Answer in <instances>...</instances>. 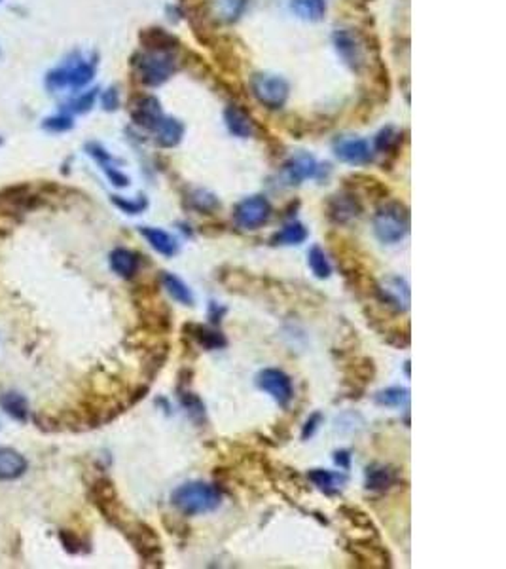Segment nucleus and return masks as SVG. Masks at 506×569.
Returning a JSON list of instances; mask_svg holds the SVG:
<instances>
[{"mask_svg":"<svg viewBox=\"0 0 506 569\" xmlns=\"http://www.w3.org/2000/svg\"><path fill=\"white\" fill-rule=\"evenodd\" d=\"M324 211H326V219L332 224H338V226H345L349 222L357 221L358 216L363 214V203H360V198L355 196V194L345 192L343 194H334L330 196L324 205Z\"/></svg>","mask_w":506,"mask_h":569,"instance_id":"obj_12","label":"nucleus"},{"mask_svg":"<svg viewBox=\"0 0 506 569\" xmlns=\"http://www.w3.org/2000/svg\"><path fill=\"white\" fill-rule=\"evenodd\" d=\"M42 194H35L30 190V186H8L4 190H0V219L2 221L15 219L17 214L38 209L42 205Z\"/></svg>","mask_w":506,"mask_h":569,"instance_id":"obj_6","label":"nucleus"},{"mask_svg":"<svg viewBox=\"0 0 506 569\" xmlns=\"http://www.w3.org/2000/svg\"><path fill=\"white\" fill-rule=\"evenodd\" d=\"M141 40L148 48V50H173L177 44V38L167 35L164 28H148L141 35Z\"/></svg>","mask_w":506,"mask_h":569,"instance_id":"obj_36","label":"nucleus"},{"mask_svg":"<svg viewBox=\"0 0 506 569\" xmlns=\"http://www.w3.org/2000/svg\"><path fill=\"white\" fill-rule=\"evenodd\" d=\"M250 90L268 108H281L288 97V84L273 74H254L250 80Z\"/></svg>","mask_w":506,"mask_h":569,"instance_id":"obj_10","label":"nucleus"},{"mask_svg":"<svg viewBox=\"0 0 506 569\" xmlns=\"http://www.w3.org/2000/svg\"><path fill=\"white\" fill-rule=\"evenodd\" d=\"M307 478L317 490H321L326 495L340 493L343 490V486L349 482V477L345 473H334V470L328 469H311L307 473Z\"/></svg>","mask_w":506,"mask_h":569,"instance_id":"obj_20","label":"nucleus"},{"mask_svg":"<svg viewBox=\"0 0 506 569\" xmlns=\"http://www.w3.org/2000/svg\"><path fill=\"white\" fill-rule=\"evenodd\" d=\"M110 199H112V203H114L118 209H121L123 213H128V214L143 213L144 209L148 207V201H146L144 196H141V199H135V201H133V199L121 198V196H112Z\"/></svg>","mask_w":506,"mask_h":569,"instance_id":"obj_41","label":"nucleus"},{"mask_svg":"<svg viewBox=\"0 0 506 569\" xmlns=\"http://www.w3.org/2000/svg\"><path fill=\"white\" fill-rule=\"evenodd\" d=\"M118 105H120L118 92H116L114 87H110V90L105 93V97H103V107L107 108V110H114V108H118Z\"/></svg>","mask_w":506,"mask_h":569,"instance_id":"obj_49","label":"nucleus"},{"mask_svg":"<svg viewBox=\"0 0 506 569\" xmlns=\"http://www.w3.org/2000/svg\"><path fill=\"white\" fill-rule=\"evenodd\" d=\"M319 165L313 158L307 154H299V156L288 160L283 167V175H285L288 185H302L306 178H311L317 175Z\"/></svg>","mask_w":506,"mask_h":569,"instance_id":"obj_18","label":"nucleus"},{"mask_svg":"<svg viewBox=\"0 0 506 569\" xmlns=\"http://www.w3.org/2000/svg\"><path fill=\"white\" fill-rule=\"evenodd\" d=\"M322 420H324V416H322L321 412L311 414L309 420L306 421V425L302 427V441H309V439L317 433V429L321 427Z\"/></svg>","mask_w":506,"mask_h":569,"instance_id":"obj_45","label":"nucleus"},{"mask_svg":"<svg viewBox=\"0 0 506 569\" xmlns=\"http://www.w3.org/2000/svg\"><path fill=\"white\" fill-rule=\"evenodd\" d=\"M192 377H193V370L192 368H182L179 372V382H177V389H188L190 387V384H192Z\"/></svg>","mask_w":506,"mask_h":569,"instance_id":"obj_51","label":"nucleus"},{"mask_svg":"<svg viewBox=\"0 0 506 569\" xmlns=\"http://www.w3.org/2000/svg\"><path fill=\"white\" fill-rule=\"evenodd\" d=\"M64 72V82H67V85H71V87H84V85L89 82V80L93 78V72H95V69H93V65L86 63V61H78L76 65H72V67H61Z\"/></svg>","mask_w":506,"mask_h":569,"instance_id":"obj_32","label":"nucleus"},{"mask_svg":"<svg viewBox=\"0 0 506 569\" xmlns=\"http://www.w3.org/2000/svg\"><path fill=\"white\" fill-rule=\"evenodd\" d=\"M410 232V209L402 201H385L374 216V234L385 245L402 241Z\"/></svg>","mask_w":506,"mask_h":569,"instance_id":"obj_3","label":"nucleus"},{"mask_svg":"<svg viewBox=\"0 0 506 569\" xmlns=\"http://www.w3.org/2000/svg\"><path fill=\"white\" fill-rule=\"evenodd\" d=\"M399 477L389 465H372L366 469V490L385 493L396 484Z\"/></svg>","mask_w":506,"mask_h":569,"instance_id":"obj_21","label":"nucleus"},{"mask_svg":"<svg viewBox=\"0 0 506 569\" xmlns=\"http://www.w3.org/2000/svg\"><path fill=\"white\" fill-rule=\"evenodd\" d=\"M334 42L340 56L345 59V63H349L353 69H358V65L363 63V53L355 36L351 35L349 31H338L334 35Z\"/></svg>","mask_w":506,"mask_h":569,"instance_id":"obj_26","label":"nucleus"},{"mask_svg":"<svg viewBox=\"0 0 506 569\" xmlns=\"http://www.w3.org/2000/svg\"><path fill=\"white\" fill-rule=\"evenodd\" d=\"M338 160L349 165H366L372 162L370 144L363 139H340L334 142Z\"/></svg>","mask_w":506,"mask_h":569,"instance_id":"obj_14","label":"nucleus"},{"mask_svg":"<svg viewBox=\"0 0 506 569\" xmlns=\"http://www.w3.org/2000/svg\"><path fill=\"white\" fill-rule=\"evenodd\" d=\"M214 15L222 22H236L247 6V0H211Z\"/></svg>","mask_w":506,"mask_h":569,"instance_id":"obj_34","label":"nucleus"},{"mask_svg":"<svg viewBox=\"0 0 506 569\" xmlns=\"http://www.w3.org/2000/svg\"><path fill=\"white\" fill-rule=\"evenodd\" d=\"M108 260H110L112 271L123 279H133L141 268V255H137L135 250L125 249V247H118L112 250Z\"/></svg>","mask_w":506,"mask_h":569,"instance_id":"obj_19","label":"nucleus"},{"mask_svg":"<svg viewBox=\"0 0 506 569\" xmlns=\"http://www.w3.org/2000/svg\"><path fill=\"white\" fill-rule=\"evenodd\" d=\"M226 312H228V309L224 306H220V304H216V302H211V304H209V319H211L213 325H220Z\"/></svg>","mask_w":506,"mask_h":569,"instance_id":"obj_47","label":"nucleus"},{"mask_svg":"<svg viewBox=\"0 0 506 569\" xmlns=\"http://www.w3.org/2000/svg\"><path fill=\"white\" fill-rule=\"evenodd\" d=\"M89 499L91 503L97 507V511L105 516L107 522H110L112 526L120 527L125 520L129 518L128 511L121 505L120 498H118V491H116L114 482L110 478L103 477L97 478L89 488Z\"/></svg>","mask_w":506,"mask_h":569,"instance_id":"obj_5","label":"nucleus"},{"mask_svg":"<svg viewBox=\"0 0 506 569\" xmlns=\"http://www.w3.org/2000/svg\"><path fill=\"white\" fill-rule=\"evenodd\" d=\"M188 203L192 209H195L198 213H214L216 209H220V201L214 194L207 192V190H193L188 198Z\"/></svg>","mask_w":506,"mask_h":569,"instance_id":"obj_37","label":"nucleus"},{"mask_svg":"<svg viewBox=\"0 0 506 569\" xmlns=\"http://www.w3.org/2000/svg\"><path fill=\"white\" fill-rule=\"evenodd\" d=\"M162 118H164V114H162L159 103L154 97H144L133 108V120L143 128L154 129Z\"/></svg>","mask_w":506,"mask_h":569,"instance_id":"obj_24","label":"nucleus"},{"mask_svg":"<svg viewBox=\"0 0 506 569\" xmlns=\"http://www.w3.org/2000/svg\"><path fill=\"white\" fill-rule=\"evenodd\" d=\"M340 514L343 520H347L351 526L357 527V529H368L370 534H378V529L374 526V520L370 518L368 512H364L363 509L353 505H342L340 507Z\"/></svg>","mask_w":506,"mask_h":569,"instance_id":"obj_33","label":"nucleus"},{"mask_svg":"<svg viewBox=\"0 0 506 569\" xmlns=\"http://www.w3.org/2000/svg\"><path fill=\"white\" fill-rule=\"evenodd\" d=\"M400 144V133H396L392 128H385L383 131H379V135L376 137V148L383 154H389L392 150H396Z\"/></svg>","mask_w":506,"mask_h":569,"instance_id":"obj_40","label":"nucleus"},{"mask_svg":"<svg viewBox=\"0 0 506 569\" xmlns=\"http://www.w3.org/2000/svg\"><path fill=\"white\" fill-rule=\"evenodd\" d=\"M378 374L376 363L372 357H355L345 368H343V376H345V389L349 393L351 398H358L366 389V385L374 382V377Z\"/></svg>","mask_w":506,"mask_h":569,"instance_id":"obj_11","label":"nucleus"},{"mask_svg":"<svg viewBox=\"0 0 506 569\" xmlns=\"http://www.w3.org/2000/svg\"><path fill=\"white\" fill-rule=\"evenodd\" d=\"M309 237V232L307 228L302 224V222H290L286 224L283 230H279L277 234L271 235L270 243L271 245H299L304 243Z\"/></svg>","mask_w":506,"mask_h":569,"instance_id":"obj_27","label":"nucleus"},{"mask_svg":"<svg viewBox=\"0 0 506 569\" xmlns=\"http://www.w3.org/2000/svg\"><path fill=\"white\" fill-rule=\"evenodd\" d=\"M139 232H141V235L150 243V247L156 250L157 255L167 256V258H173V256L179 255L180 243L169 232H165L162 228L152 226H141Z\"/></svg>","mask_w":506,"mask_h":569,"instance_id":"obj_16","label":"nucleus"},{"mask_svg":"<svg viewBox=\"0 0 506 569\" xmlns=\"http://www.w3.org/2000/svg\"><path fill=\"white\" fill-rule=\"evenodd\" d=\"M0 406L4 408V412L8 416H12L17 421H27L29 420V405H27V398L23 397L21 393H4L0 395Z\"/></svg>","mask_w":506,"mask_h":569,"instance_id":"obj_28","label":"nucleus"},{"mask_svg":"<svg viewBox=\"0 0 506 569\" xmlns=\"http://www.w3.org/2000/svg\"><path fill=\"white\" fill-rule=\"evenodd\" d=\"M307 264H309V270L313 271V275L317 279H328L332 275V266L330 260L324 255V249L319 245H313L309 253H307Z\"/></svg>","mask_w":506,"mask_h":569,"instance_id":"obj_35","label":"nucleus"},{"mask_svg":"<svg viewBox=\"0 0 506 569\" xmlns=\"http://www.w3.org/2000/svg\"><path fill=\"white\" fill-rule=\"evenodd\" d=\"M404 372H406V376L410 377V361H406V363H404Z\"/></svg>","mask_w":506,"mask_h":569,"instance_id":"obj_52","label":"nucleus"},{"mask_svg":"<svg viewBox=\"0 0 506 569\" xmlns=\"http://www.w3.org/2000/svg\"><path fill=\"white\" fill-rule=\"evenodd\" d=\"M345 190L355 196L364 194L368 199H387V186L383 182H379L378 178L372 177V175H351L345 178Z\"/></svg>","mask_w":506,"mask_h":569,"instance_id":"obj_15","label":"nucleus"},{"mask_svg":"<svg viewBox=\"0 0 506 569\" xmlns=\"http://www.w3.org/2000/svg\"><path fill=\"white\" fill-rule=\"evenodd\" d=\"M177 393H179L180 405H182V408H186V412L192 416V420H205V405L195 393H192L190 389H177Z\"/></svg>","mask_w":506,"mask_h":569,"instance_id":"obj_38","label":"nucleus"},{"mask_svg":"<svg viewBox=\"0 0 506 569\" xmlns=\"http://www.w3.org/2000/svg\"><path fill=\"white\" fill-rule=\"evenodd\" d=\"M162 522H164L165 529L169 532L171 535H177L180 539H186L190 535V526L182 516H177V514H164L162 516Z\"/></svg>","mask_w":506,"mask_h":569,"instance_id":"obj_39","label":"nucleus"},{"mask_svg":"<svg viewBox=\"0 0 506 569\" xmlns=\"http://www.w3.org/2000/svg\"><path fill=\"white\" fill-rule=\"evenodd\" d=\"M334 463L340 469L347 470L351 467V454L347 450H338L334 452Z\"/></svg>","mask_w":506,"mask_h":569,"instance_id":"obj_50","label":"nucleus"},{"mask_svg":"<svg viewBox=\"0 0 506 569\" xmlns=\"http://www.w3.org/2000/svg\"><path fill=\"white\" fill-rule=\"evenodd\" d=\"M29 463L17 450L0 448V482H12L27 473Z\"/></svg>","mask_w":506,"mask_h":569,"instance_id":"obj_17","label":"nucleus"},{"mask_svg":"<svg viewBox=\"0 0 506 569\" xmlns=\"http://www.w3.org/2000/svg\"><path fill=\"white\" fill-rule=\"evenodd\" d=\"M95 97H97V90H93V92H87L84 93V95H80L78 99H74L69 105V110H72V112H87L89 108L93 107V103H95Z\"/></svg>","mask_w":506,"mask_h":569,"instance_id":"obj_44","label":"nucleus"},{"mask_svg":"<svg viewBox=\"0 0 506 569\" xmlns=\"http://www.w3.org/2000/svg\"><path fill=\"white\" fill-rule=\"evenodd\" d=\"M182 338H188L192 343L200 346L205 351L224 349L228 346V338L222 334L220 330L201 325V323H192V321L182 325Z\"/></svg>","mask_w":506,"mask_h":569,"instance_id":"obj_13","label":"nucleus"},{"mask_svg":"<svg viewBox=\"0 0 506 569\" xmlns=\"http://www.w3.org/2000/svg\"><path fill=\"white\" fill-rule=\"evenodd\" d=\"M224 120L228 126L229 133L236 137L247 139V137L254 135V121L250 120V116L245 110L237 107H228L224 112Z\"/></svg>","mask_w":506,"mask_h":569,"instance_id":"obj_25","label":"nucleus"},{"mask_svg":"<svg viewBox=\"0 0 506 569\" xmlns=\"http://www.w3.org/2000/svg\"><path fill=\"white\" fill-rule=\"evenodd\" d=\"M347 552H349L357 562H360L363 568H391L392 556L385 545H381L378 535L372 537H360L347 543Z\"/></svg>","mask_w":506,"mask_h":569,"instance_id":"obj_7","label":"nucleus"},{"mask_svg":"<svg viewBox=\"0 0 506 569\" xmlns=\"http://www.w3.org/2000/svg\"><path fill=\"white\" fill-rule=\"evenodd\" d=\"M159 284H164V289L171 294L173 300H177L182 306H193V304H195L192 289H190L179 275L169 273V271H162Z\"/></svg>","mask_w":506,"mask_h":569,"instance_id":"obj_23","label":"nucleus"},{"mask_svg":"<svg viewBox=\"0 0 506 569\" xmlns=\"http://www.w3.org/2000/svg\"><path fill=\"white\" fill-rule=\"evenodd\" d=\"M381 336L392 348L406 349L412 343V332H410V323L408 321H394Z\"/></svg>","mask_w":506,"mask_h":569,"instance_id":"obj_31","label":"nucleus"},{"mask_svg":"<svg viewBox=\"0 0 506 569\" xmlns=\"http://www.w3.org/2000/svg\"><path fill=\"white\" fill-rule=\"evenodd\" d=\"M105 169V173H107V177L110 178V182L114 186H120V188H123V186H129V177H125L121 171L114 169V167H110V165H105L103 167Z\"/></svg>","mask_w":506,"mask_h":569,"instance_id":"obj_46","label":"nucleus"},{"mask_svg":"<svg viewBox=\"0 0 506 569\" xmlns=\"http://www.w3.org/2000/svg\"><path fill=\"white\" fill-rule=\"evenodd\" d=\"M139 80L146 85H159L177 71L173 50H150L133 61Z\"/></svg>","mask_w":506,"mask_h":569,"instance_id":"obj_4","label":"nucleus"},{"mask_svg":"<svg viewBox=\"0 0 506 569\" xmlns=\"http://www.w3.org/2000/svg\"><path fill=\"white\" fill-rule=\"evenodd\" d=\"M152 131L156 133V142L159 146L173 148V146L179 144L182 135H184V126L179 120H175V118H165L164 116L162 120L157 121V126Z\"/></svg>","mask_w":506,"mask_h":569,"instance_id":"obj_22","label":"nucleus"},{"mask_svg":"<svg viewBox=\"0 0 506 569\" xmlns=\"http://www.w3.org/2000/svg\"><path fill=\"white\" fill-rule=\"evenodd\" d=\"M290 4H293L294 14L307 22H321L326 14L324 0H293Z\"/></svg>","mask_w":506,"mask_h":569,"instance_id":"obj_30","label":"nucleus"},{"mask_svg":"<svg viewBox=\"0 0 506 569\" xmlns=\"http://www.w3.org/2000/svg\"><path fill=\"white\" fill-rule=\"evenodd\" d=\"M200 232L207 237H216V235H222L226 232V226L222 222H213V224H203L200 228Z\"/></svg>","mask_w":506,"mask_h":569,"instance_id":"obj_48","label":"nucleus"},{"mask_svg":"<svg viewBox=\"0 0 506 569\" xmlns=\"http://www.w3.org/2000/svg\"><path fill=\"white\" fill-rule=\"evenodd\" d=\"M171 503L182 516H201L222 505V493L213 484L195 480L182 484L173 491Z\"/></svg>","mask_w":506,"mask_h":569,"instance_id":"obj_1","label":"nucleus"},{"mask_svg":"<svg viewBox=\"0 0 506 569\" xmlns=\"http://www.w3.org/2000/svg\"><path fill=\"white\" fill-rule=\"evenodd\" d=\"M271 205L264 196H250L234 209V221L243 230H258L270 221Z\"/></svg>","mask_w":506,"mask_h":569,"instance_id":"obj_9","label":"nucleus"},{"mask_svg":"<svg viewBox=\"0 0 506 569\" xmlns=\"http://www.w3.org/2000/svg\"><path fill=\"white\" fill-rule=\"evenodd\" d=\"M72 128V118L67 116V114H58V116H51L48 120H44V129L48 131H55V133H61V131H69Z\"/></svg>","mask_w":506,"mask_h":569,"instance_id":"obj_43","label":"nucleus"},{"mask_svg":"<svg viewBox=\"0 0 506 569\" xmlns=\"http://www.w3.org/2000/svg\"><path fill=\"white\" fill-rule=\"evenodd\" d=\"M121 534L125 535V539L131 543V547L135 550L139 558H141V566L144 568H164V547H162V539L154 527L143 522V520H135L129 516L120 527Z\"/></svg>","mask_w":506,"mask_h":569,"instance_id":"obj_2","label":"nucleus"},{"mask_svg":"<svg viewBox=\"0 0 506 569\" xmlns=\"http://www.w3.org/2000/svg\"><path fill=\"white\" fill-rule=\"evenodd\" d=\"M254 384L260 391L268 393L281 408H286L294 398L293 380L281 368L260 370L254 377Z\"/></svg>","mask_w":506,"mask_h":569,"instance_id":"obj_8","label":"nucleus"},{"mask_svg":"<svg viewBox=\"0 0 506 569\" xmlns=\"http://www.w3.org/2000/svg\"><path fill=\"white\" fill-rule=\"evenodd\" d=\"M0 142H2V139H0Z\"/></svg>","mask_w":506,"mask_h":569,"instance_id":"obj_53","label":"nucleus"},{"mask_svg":"<svg viewBox=\"0 0 506 569\" xmlns=\"http://www.w3.org/2000/svg\"><path fill=\"white\" fill-rule=\"evenodd\" d=\"M410 400V389L408 387H400V385H392L387 389H381L374 395V402L383 408H400V406L408 405Z\"/></svg>","mask_w":506,"mask_h":569,"instance_id":"obj_29","label":"nucleus"},{"mask_svg":"<svg viewBox=\"0 0 506 569\" xmlns=\"http://www.w3.org/2000/svg\"><path fill=\"white\" fill-rule=\"evenodd\" d=\"M59 539L63 543V547L67 548V552H71V554H78V552H82L84 541L80 539L78 535L74 534V532H71V529L59 532Z\"/></svg>","mask_w":506,"mask_h":569,"instance_id":"obj_42","label":"nucleus"}]
</instances>
